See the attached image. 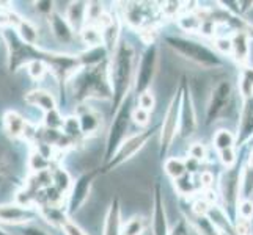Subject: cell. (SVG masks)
<instances>
[{
    "instance_id": "cell-1",
    "label": "cell",
    "mask_w": 253,
    "mask_h": 235,
    "mask_svg": "<svg viewBox=\"0 0 253 235\" xmlns=\"http://www.w3.org/2000/svg\"><path fill=\"white\" fill-rule=\"evenodd\" d=\"M135 52L126 41H120L112 52L109 63V82L112 90V110L115 113L127 98L134 85Z\"/></svg>"
},
{
    "instance_id": "cell-2",
    "label": "cell",
    "mask_w": 253,
    "mask_h": 235,
    "mask_svg": "<svg viewBox=\"0 0 253 235\" xmlns=\"http://www.w3.org/2000/svg\"><path fill=\"white\" fill-rule=\"evenodd\" d=\"M69 85H71L76 101L79 102L91 98L112 101L107 62L91 67H81L69 78Z\"/></svg>"
},
{
    "instance_id": "cell-3",
    "label": "cell",
    "mask_w": 253,
    "mask_h": 235,
    "mask_svg": "<svg viewBox=\"0 0 253 235\" xmlns=\"http://www.w3.org/2000/svg\"><path fill=\"white\" fill-rule=\"evenodd\" d=\"M165 42H167V46L174 54H178L179 57L186 58L189 62L205 69H217L223 65L222 58L217 55V52H214L212 49H209L208 46L198 41L182 36H167Z\"/></svg>"
},
{
    "instance_id": "cell-4",
    "label": "cell",
    "mask_w": 253,
    "mask_h": 235,
    "mask_svg": "<svg viewBox=\"0 0 253 235\" xmlns=\"http://www.w3.org/2000/svg\"><path fill=\"white\" fill-rule=\"evenodd\" d=\"M130 111H132V102H130V96H129L115 111V115H113V121L109 127L107 138H106V147H104V165L110 162V159L115 155L121 143L127 138L126 135L130 124Z\"/></svg>"
},
{
    "instance_id": "cell-5",
    "label": "cell",
    "mask_w": 253,
    "mask_h": 235,
    "mask_svg": "<svg viewBox=\"0 0 253 235\" xmlns=\"http://www.w3.org/2000/svg\"><path fill=\"white\" fill-rule=\"evenodd\" d=\"M158 65H159V49L154 42H150V46L142 54L140 62L135 65V74H134V93L138 96L150 90V86L154 82V77L158 74Z\"/></svg>"
},
{
    "instance_id": "cell-6",
    "label": "cell",
    "mask_w": 253,
    "mask_h": 235,
    "mask_svg": "<svg viewBox=\"0 0 253 235\" xmlns=\"http://www.w3.org/2000/svg\"><path fill=\"white\" fill-rule=\"evenodd\" d=\"M179 110H181V85L178 91L171 98L169 108L165 111V116L161 127V157L169 154L170 147L179 132Z\"/></svg>"
},
{
    "instance_id": "cell-7",
    "label": "cell",
    "mask_w": 253,
    "mask_h": 235,
    "mask_svg": "<svg viewBox=\"0 0 253 235\" xmlns=\"http://www.w3.org/2000/svg\"><path fill=\"white\" fill-rule=\"evenodd\" d=\"M153 132H154L153 129H146V130H143V132H138L135 135L127 136L126 140L121 143V146L118 147V151L115 152V155H113L112 159H110V162H107L102 168H99L101 174L110 172L113 169H117L123 163H126L127 160L132 159V157L146 144L148 138L153 135Z\"/></svg>"
},
{
    "instance_id": "cell-8",
    "label": "cell",
    "mask_w": 253,
    "mask_h": 235,
    "mask_svg": "<svg viewBox=\"0 0 253 235\" xmlns=\"http://www.w3.org/2000/svg\"><path fill=\"white\" fill-rule=\"evenodd\" d=\"M101 174V169H91L84 172L82 176L73 182L71 190L68 195V204H66V213L73 215L76 212H79L81 208L85 205L86 199L90 198V191L93 187L94 179Z\"/></svg>"
},
{
    "instance_id": "cell-9",
    "label": "cell",
    "mask_w": 253,
    "mask_h": 235,
    "mask_svg": "<svg viewBox=\"0 0 253 235\" xmlns=\"http://www.w3.org/2000/svg\"><path fill=\"white\" fill-rule=\"evenodd\" d=\"M230 99H231V85L228 80H222L217 83L212 91H211V98H209V102H208V111H206V123L211 124L214 121L219 119L226 107H228L230 103Z\"/></svg>"
},
{
    "instance_id": "cell-10",
    "label": "cell",
    "mask_w": 253,
    "mask_h": 235,
    "mask_svg": "<svg viewBox=\"0 0 253 235\" xmlns=\"http://www.w3.org/2000/svg\"><path fill=\"white\" fill-rule=\"evenodd\" d=\"M197 127V115L195 107L192 102L190 93L187 88V82L182 80L181 83V110H179V134L182 138L194 135Z\"/></svg>"
},
{
    "instance_id": "cell-11",
    "label": "cell",
    "mask_w": 253,
    "mask_h": 235,
    "mask_svg": "<svg viewBox=\"0 0 253 235\" xmlns=\"http://www.w3.org/2000/svg\"><path fill=\"white\" fill-rule=\"evenodd\" d=\"M40 212L33 207H24L17 202L0 205V223L13 224V226H25L35 220H38Z\"/></svg>"
},
{
    "instance_id": "cell-12",
    "label": "cell",
    "mask_w": 253,
    "mask_h": 235,
    "mask_svg": "<svg viewBox=\"0 0 253 235\" xmlns=\"http://www.w3.org/2000/svg\"><path fill=\"white\" fill-rule=\"evenodd\" d=\"M153 235H170L169 229V220L167 212H165V202L162 195V187L158 182L154 185V195H153Z\"/></svg>"
},
{
    "instance_id": "cell-13",
    "label": "cell",
    "mask_w": 253,
    "mask_h": 235,
    "mask_svg": "<svg viewBox=\"0 0 253 235\" xmlns=\"http://www.w3.org/2000/svg\"><path fill=\"white\" fill-rule=\"evenodd\" d=\"M220 191L225 205H228V208L236 207L239 201V172L233 169L226 171L220 180Z\"/></svg>"
},
{
    "instance_id": "cell-14",
    "label": "cell",
    "mask_w": 253,
    "mask_h": 235,
    "mask_svg": "<svg viewBox=\"0 0 253 235\" xmlns=\"http://www.w3.org/2000/svg\"><path fill=\"white\" fill-rule=\"evenodd\" d=\"M123 220H121V202L120 198H113L107 208L106 220H104L102 235H121Z\"/></svg>"
},
{
    "instance_id": "cell-15",
    "label": "cell",
    "mask_w": 253,
    "mask_h": 235,
    "mask_svg": "<svg viewBox=\"0 0 253 235\" xmlns=\"http://www.w3.org/2000/svg\"><path fill=\"white\" fill-rule=\"evenodd\" d=\"M49 25H50V30H52V34L60 41L63 42V44H71L74 41V30L71 29V25L68 24L66 17L62 16L60 13L54 11L49 17Z\"/></svg>"
},
{
    "instance_id": "cell-16",
    "label": "cell",
    "mask_w": 253,
    "mask_h": 235,
    "mask_svg": "<svg viewBox=\"0 0 253 235\" xmlns=\"http://www.w3.org/2000/svg\"><path fill=\"white\" fill-rule=\"evenodd\" d=\"M76 118L79 121V126H81V130L84 136L86 135H93L99 130L101 127V116L96 113L94 110H91L90 107H85V105H81L77 108V113H76Z\"/></svg>"
},
{
    "instance_id": "cell-17",
    "label": "cell",
    "mask_w": 253,
    "mask_h": 235,
    "mask_svg": "<svg viewBox=\"0 0 253 235\" xmlns=\"http://www.w3.org/2000/svg\"><path fill=\"white\" fill-rule=\"evenodd\" d=\"M3 127L8 136L24 138L25 130L29 127V121L14 110H8L3 115Z\"/></svg>"
},
{
    "instance_id": "cell-18",
    "label": "cell",
    "mask_w": 253,
    "mask_h": 235,
    "mask_svg": "<svg viewBox=\"0 0 253 235\" xmlns=\"http://www.w3.org/2000/svg\"><path fill=\"white\" fill-rule=\"evenodd\" d=\"M231 41V55L236 63H247L250 57V36L244 32L239 30L234 33V36L230 39Z\"/></svg>"
},
{
    "instance_id": "cell-19",
    "label": "cell",
    "mask_w": 253,
    "mask_h": 235,
    "mask_svg": "<svg viewBox=\"0 0 253 235\" xmlns=\"http://www.w3.org/2000/svg\"><path fill=\"white\" fill-rule=\"evenodd\" d=\"M25 102L29 105L33 107H38L41 110L52 111V110H57V101L54 98V94L46 91V90H32L25 94Z\"/></svg>"
},
{
    "instance_id": "cell-20",
    "label": "cell",
    "mask_w": 253,
    "mask_h": 235,
    "mask_svg": "<svg viewBox=\"0 0 253 235\" xmlns=\"http://www.w3.org/2000/svg\"><path fill=\"white\" fill-rule=\"evenodd\" d=\"M253 136V98L244 102V110L239 123V135L236 138L238 144L247 141Z\"/></svg>"
},
{
    "instance_id": "cell-21",
    "label": "cell",
    "mask_w": 253,
    "mask_h": 235,
    "mask_svg": "<svg viewBox=\"0 0 253 235\" xmlns=\"http://www.w3.org/2000/svg\"><path fill=\"white\" fill-rule=\"evenodd\" d=\"M85 13H86V3L84 2H73L68 6L65 17L76 33L85 27Z\"/></svg>"
},
{
    "instance_id": "cell-22",
    "label": "cell",
    "mask_w": 253,
    "mask_h": 235,
    "mask_svg": "<svg viewBox=\"0 0 253 235\" xmlns=\"http://www.w3.org/2000/svg\"><path fill=\"white\" fill-rule=\"evenodd\" d=\"M16 34L19 36V39L25 44L30 46H37L38 42V30L37 27L29 21V19H22V22L19 24V27L16 29Z\"/></svg>"
},
{
    "instance_id": "cell-23",
    "label": "cell",
    "mask_w": 253,
    "mask_h": 235,
    "mask_svg": "<svg viewBox=\"0 0 253 235\" xmlns=\"http://www.w3.org/2000/svg\"><path fill=\"white\" fill-rule=\"evenodd\" d=\"M253 195V167H246L239 172V199H250Z\"/></svg>"
},
{
    "instance_id": "cell-24",
    "label": "cell",
    "mask_w": 253,
    "mask_h": 235,
    "mask_svg": "<svg viewBox=\"0 0 253 235\" xmlns=\"http://www.w3.org/2000/svg\"><path fill=\"white\" fill-rule=\"evenodd\" d=\"M239 93L244 101L253 98V67L246 66L242 67L239 74Z\"/></svg>"
},
{
    "instance_id": "cell-25",
    "label": "cell",
    "mask_w": 253,
    "mask_h": 235,
    "mask_svg": "<svg viewBox=\"0 0 253 235\" xmlns=\"http://www.w3.org/2000/svg\"><path fill=\"white\" fill-rule=\"evenodd\" d=\"M164 169H165V172H167V176L173 180L182 177L187 172L186 162L182 159H179V157H170V159L165 160Z\"/></svg>"
},
{
    "instance_id": "cell-26",
    "label": "cell",
    "mask_w": 253,
    "mask_h": 235,
    "mask_svg": "<svg viewBox=\"0 0 253 235\" xmlns=\"http://www.w3.org/2000/svg\"><path fill=\"white\" fill-rule=\"evenodd\" d=\"M84 44L88 46V49L99 47L102 46V32L101 29L94 27V25H85V27L79 32Z\"/></svg>"
},
{
    "instance_id": "cell-27",
    "label": "cell",
    "mask_w": 253,
    "mask_h": 235,
    "mask_svg": "<svg viewBox=\"0 0 253 235\" xmlns=\"http://www.w3.org/2000/svg\"><path fill=\"white\" fill-rule=\"evenodd\" d=\"M214 147L217 151H225V149H233L234 143H236V136L233 132H230L228 129H220L217 130L214 138H212Z\"/></svg>"
},
{
    "instance_id": "cell-28",
    "label": "cell",
    "mask_w": 253,
    "mask_h": 235,
    "mask_svg": "<svg viewBox=\"0 0 253 235\" xmlns=\"http://www.w3.org/2000/svg\"><path fill=\"white\" fill-rule=\"evenodd\" d=\"M146 231V218L142 215H135L129 218L126 223H123L121 235H143Z\"/></svg>"
},
{
    "instance_id": "cell-29",
    "label": "cell",
    "mask_w": 253,
    "mask_h": 235,
    "mask_svg": "<svg viewBox=\"0 0 253 235\" xmlns=\"http://www.w3.org/2000/svg\"><path fill=\"white\" fill-rule=\"evenodd\" d=\"M62 134L65 136H68L73 143L81 141L84 138V134H82L81 126H79V121H77L76 116L65 118V123H63V127H62Z\"/></svg>"
},
{
    "instance_id": "cell-30",
    "label": "cell",
    "mask_w": 253,
    "mask_h": 235,
    "mask_svg": "<svg viewBox=\"0 0 253 235\" xmlns=\"http://www.w3.org/2000/svg\"><path fill=\"white\" fill-rule=\"evenodd\" d=\"M50 177H52V185H54V188L58 190L62 195L71 190L73 180H71V176L66 172V169L58 168L57 171H54L50 174Z\"/></svg>"
},
{
    "instance_id": "cell-31",
    "label": "cell",
    "mask_w": 253,
    "mask_h": 235,
    "mask_svg": "<svg viewBox=\"0 0 253 235\" xmlns=\"http://www.w3.org/2000/svg\"><path fill=\"white\" fill-rule=\"evenodd\" d=\"M126 21L135 29L142 27L143 22H145V16L142 13V6L137 5V3H130L126 8Z\"/></svg>"
},
{
    "instance_id": "cell-32",
    "label": "cell",
    "mask_w": 253,
    "mask_h": 235,
    "mask_svg": "<svg viewBox=\"0 0 253 235\" xmlns=\"http://www.w3.org/2000/svg\"><path fill=\"white\" fill-rule=\"evenodd\" d=\"M29 167L33 172H42V171H47V168L50 167V162L46 159V155H42L40 151H35L32 152L30 159H29Z\"/></svg>"
},
{
    "instance_id": "cell-33",
    "label": "cell",
    "mask_w": 253,
    "mask_h": 235,
    "mask_svg": "<svg viewBox=\"0 0 253 235\" xmlns=\"http://www.w3.org/2000/svg\"><path fill=\"white\" fill-rule=\"evenodd\" d=\"M27 72L33 80H42L44 75L49 72V66L41 60H33L27 65Z\"/></svg>"
},
{
    "instance_id": "cell-34",
    "label": "cell",
    "mask_w": 253,
    "mask_h": 235,
    "mask_svg": "<svg viewBox=\"0 0 253 235\" xmlns=\"http://www.w3.org/2000/svg\"><path fill=\"white\" fill-rule=\"evenodd\" d=\"M63 123H65V118L60 115L58 110H52V111L46 113V116H44L46 129H49V130H62Z\"/></svg>"
},
{
    "instance_id": "cell-35",
    "label": "cell",
    "mask_w": 253,
    "mask_h": 235,
    "mask_svg": "<svg viewBox=\"0 0 253 235\" xmlns=\"http://www.w3.org/2000/svg\"><path fill=\"white\" fill-rule=\"evenodd\" d=\"M137 107L151 113L154 110V107H156V98H154L153 91L148 90V91H145L142 94H138L137 96Z\"/></svg>"
},
{
    "instance_id": "cell-36",
    "label": "cell",
    "mask_w": 253,
    "mask_h": 235,
    "mask_svg": "<svg viewBox=\"0 0 253 235\" xmlns=\"http://www.w3.org/2000/svg\"><path fill=\"white\" fill-rule=\"evenodd\" d=\"M173 182H174V188H176L179 195H190L194 191V182H192V176L189 172H186L182 177Z\"/></svg>"
},
{
    "instance_id": "cell-37",
    "label": "cell",
    "mask_w": 253,
    "mask_h": 235,
    "mask_svg": "<svg viewBox=\"0 0 253 235\" xmlns=\"http://www.w3.org/2000/svg\"><path fill=\"white\" fill-rule=\"evenodd\" d=\"M130 121H132L134 124H137L138 127H146L151 121V113L135 107V108H132V111H130Z\"/></svg>"
},
{
    "instance_id": "cell-38",
    "label": "cell",
    "mask_w": 253,
    "mask_h": 235,
    "mask_svg": "<svg viewBox=\"0 0 253 235\" xmlns=\"http://www.w3.org/2000/svg\"><path fill=\"white\" fill-rule=\"evenodd\" d=\"M179 27L186 32H194V30H198L202 29V19H198L197 16L194 14H187L184 17H181L179 19Z\"/></svg>"
},
{
    "instance_id": "cell-39",
    "label": "cell",
    "mask_w": 253,
    "mask_h": 235,
    "mask_svg": "<svg viewBox=\"0 0 253 235\" xmlns=\"http://www.w3.org/2000/svg\"><path fill=\"white\" fill-rule=\"evenodd\" d=\"M238 215H239V218L249 220V221L253 218V201L252 199H242L241 204L238 205Z\"/></svg>"
},
{
    "instance_id": "cell-40",
    "label": "cell",
    "mask_w": 253,
    "mask_h": 235,
    "mask_svg": "<svg viewBox=\"0 0 253 235\" xmlns=\"http://www.w3.org/2000/svg\"><path fill=\"white\" fill-rule=\"evenodd\" d=\"M62 229L65 232V235H88L86 234L79 224H76L71 218H68L63 224H62Z\"/></svg>"
},
{
    "instance_id": "cell-41",
    "label": "cell",
    "mask_w": 253,
    "mask_h": 235,
    "mask_svg": "<svg viewBox=\"0 0 253 235\" xmlns=\"http://www.w3.org/2000/svg\"><path fill=\"white\" fill-rule=\"evenodd\" d=\"M189 155L194 160H197V162L203 160L205 157H206V147L202 143H194L189 147Z\"/></svg>"
},
{
    "instance_id": "cell-42",
    "label": "cell",
    "mask_w": 253,
    "mask_h": 235,
    "mask_svg": "<svg viewBox=\"0 0 253 235\" xmlns=\"http://www.w3.org/2000/svg\"><path fill=\"white\" fill-rule=\"evenodd\" d=\"M220 162L223 163V167L231 168L234 163H236V154H234V149H225L220 151Z\"/></svg>"
},
{
    "instance_id": "cell-43",
    "label": "cell",
    "mask_w": 253,
    "mask_h": 235,
    "mask_svg": "<svg viewBox=\"0 0 253 235\" xmlns=\"http://www.w3.org/2000/svg\"><path fill=\"white\" fill-rule=\"evenodd\" d=\"M234 232H236V235H252V223L249 220L238 218Z\"/></svg>"
},
{
    "instance_id": "cell-44",
    "label": "cell",
    "mask_w": 253,
    "mask_h": 235,
    "mask_svg": "<svg viewBox=\"0 0 253 235\" xmlns=\"http://www.w3.org/2000/svg\"><path fill=\"white\" fill-rule=\"evenodd\" d=\"M35 8H37V11H40L41 14H46L49 17L54 13V2H37L35 3Z\"/></svg>"
},
{
    "instance_id": "cell-45",
    "label": "cell",
    "mask_w": 253,
    "mask_h": 235,
    "mask_svg": "<svg viewBox=\"0 0 253 235\" xmlns=\"http://www.w3.org/2000/svg\"><path fill=\"white\" fill-rule=\"evenodd\" d=\"M22 235H49L44 229L38 228V226L33 224H25L22 228Z\"/></svg>"
},
{
    "instance_id": "cell-46",
    "label": "cell",
    "mask_w": 253,
    "mask_h": 235,
    "mask_svg": "<svg viewBox=\"0 0 253 235\" xmlns=\"http://www.w3.org/2000/svg\"><path fill=\"white\" fill-rule=\"evenodd\" d=\"M215 47L219 49L222 54H231V41L226 38H219L215 41Z\"/></svg>"
},
{
    "instance_id": "cell-47",
    "label": "cell",
    "mask_w": 253,
    "mask_h": 235,
    "mask_svg": "<svg viewBox=\"0 0 253 235\" xmlns=\"http://www.w3.org/2000/svg\"><path fill=\"white\" fill-rule=\"evenodd\" d=\"M170 235H189V229H187L186 221H184V220L179 221V223L173 228V231L170 232Z\"/></svg>"
},
{
    "instance_id": "cell-48",
    "label": "cell",
    "mask_w": 253,
    "mask_h": 235,
    "mask_svg": "<svg viewBox=\"0 0 253 235\" xmlns=\"http://www.w3.org/2000/svg\"><path fill=\"white\" fill-rule=\"evenodd\" d=\"M200 182H202V185H203V187L209 188V187L212 185V182H214L212 174H211V172H203V174H202V177H200Z\"/></svg>"
},
{
    "instance_id": "cell-49",
    "label": "cell",
    "mask_w": 253,
    "mask_h": 235,
    "mask_svg": "<svg viewBox=\"0 0 253 235\" xmlns=\"http://www.w3.org/2000/svg\"><path fill=\"white\" fill-rule=\"evenodd\" d=\"M249 167H253V151H252V154L249 157Z\"/></svg>"
},
{
    "instance_id": "cell-50",
    "label": "cell",
    "mask_w": 253,
    "mask_h": 235,
    "mask_svg": "<svg viewBox=\"0 0 253 235\" xmlns=\"http://www.w3.org/2000/svg\"><path fill=\"white\" fill-rule=\"evenodd\" d=\"M0 235H10V234H6L2 228H0Z\"/></svg>"
},
{
    "instance_id": "cell-51",
    "label": "cell",
    "mask_w": 253,
    "mask_h": 235,
    "mask_svg": "<svg viewBox=\"0 0 253 235\" xmlns=\"http://www.w3.org/2000/svg\"><path fill=\"white\" fill-rule=\"evenodd\" d=\"M0 39H2V34H0Z\"/></svg>"
}]
</instances>
